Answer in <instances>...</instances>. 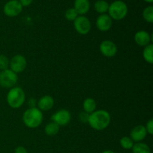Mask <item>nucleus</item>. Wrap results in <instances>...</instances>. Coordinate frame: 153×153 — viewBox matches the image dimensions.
Masks as SVG:
<instances>
[{"mask_svg":"<svg viewBox=\"0 0 153 153\" xmlns=\"http://www.w3.org/2000/svg\"><path fill=\"white\" fill-rule=\"evenodd\" d=\"M14 153H28V151L24 146H19L15 149Z\"/></svg>","mask_w":153,"mask_h":153,"instance_id":"c85d7f7f","label":"nucleus"},{"mask_svg":"<svg viewBox=\"0 0 153 153\" xmlns=\"http://www.w3.org/2000/svg\"><path fill=\"white\" fill-rule=\"evenodd\" d=\"M131 149H132V153H151L149 146L142 142L134 143Z\"/></svg>","mask_w":153,"mask_h":153,"instance_id":"a211bd4d","label":"nucleus"},{"mask_svg":"<svg viewBox=\"0 0 153 153\" xmlns=\"http://www.w3.org/2000/svg\"><path fill=\"white\" fill-rule=\"evenodd\" d=\"M10 60L6 55H0V70H4L9 69Z\"/></svg>","mask_w":153,"mask_h":153,"instance_id":"b1692460","label":"nucleus"},{"mask_svg":"<svg viewBox=\"0 0 153 153\" xmlns=\"http://www.w3.org/2000/svg\"><path fill=\"white\" fill-rule=\"evenodd\" d=\"M60 126L54 122L49 123L45 127V133L48 136H54L57 134L59 131Z\"/></svg>","mask_w":153,"mask_h":153,"instance_id":"aec40b11","label":"nucleus"},{"mask_svg":"<svg viewBox=\"0 0 153 153\" xmlns=\"http://www.w3.org/2000/svg\"><path fill=\"white\" fill-rule=\"evenodd\" d=\"M113 24V19L108 14H100L96 21L97 28L101 31H108L111 29Z\"/></svg>","mask_w":153,"mask_h":153,"instance_id":"9b49d317","label":"nucleus"},{"mask_svg":"<svg viewBox=\"0 0 153 153\" xmlns=\"http://www.w3.org/2000/svg\"><path fill=\"white\" fill-rule=\"evenodd\" d=\"M101 53L107 58L114 57L117 52V47L113 41L109 40H103L100 46Z\"/></svg>","mask_w":153,"mask_h":153,"instance_id":"9d476101","label":"nucleus"},{"mask_svg":"<svg viewBox=\"0 0 153 153\" xmlns=\"http://www.w3.org/2000/svg\"><path fill=\"white\" fill-rule=\"evenodd\" d=\"M143 17L149 23L153 22V7L152 5H149L145 7L143 10Z\"/></svg>","mask_w":153,"mask_h":153,"instance_id":"412c9836","label":"nucleus"},{"mask_svg":"<svg viewBox=\"0 0 153 153\" xmlns=\"http://www.w3.org/2000/svg\"><path fill=\"white\" fill-rule=\"evenodd\" d=\"M109 7V4L105 0H97L94 3V9L100 14H104L108 12Z\"/></svg>","mask_w":153,"mask_h":153,"instance_id":"f3484780","label":"nucleus"},{"mask_svg":"<svg viewBox=\"0 0 153 153\" xmlns=\"http://www.w3.org/2000/svg\"><path fill=\"white\" fill-rule=\"evenodd\" d=\"M152 36L144 30H141V31H137L134 35V41L137 43L138 46H142V47H145V46H148L152 42Z\"/></svg>","mask_w":153,"mask_h":153,"instance_id":"ddd939ff","label":"nucleus"},{"mask_svg":"<svg viewBox=\"0 0 153 153\" xmlns=\"http://www.w3.org/2000/svg\"><path fill=\"white\" fill-rule=\"evenodd\" d=\"M27 66V61L22 55H16L10 59L9 67L10 70L18 74L25 70Z\"/></svg>","mask_w":153,"mask_h":153,"instance_id":"6e6552de","label":"nucleus"},{"mask_svg":"<svg viewBox=\"0 0 153 153\" xmlns=\"http://www.w3.org/2000/svg\"><path fill=\"white\" fill-rule=\"evenodd\" d=\"M19 1L22 7H27L31 5V3L33 2V0H19Z\"/></svg>","mask_w":153,"mask_h":153,"instance_id":"cd10ccee","label":"nucleus"},{"mask_svg":"<svg viewBox=\"0 0 153 153\" xmlns=\"http://www.w3.org/2000/svg\"><path fill=\"white\" fill-rule=\"evenodd\" d=\"M54 99L51 96L45 95L37 101V108L41 111H47L52 108L54 106Z\"/></svg>","mask_w":153,"mask_h":153,"instance_id":"4468645a","label":"nucleus"},{"mask_svg":"<svg viewBox=\"0 0 153 153\" xmlns=\"http://www.w3.org/2000/svg\"><path fill=\"white\" fill-rule=\"evenodd\" d=\"M145 128H146V131H147V134H149L152 135L153 134V120L152 119H150L147 123H146Z\"/></svg>","mask_w":153,"mask_h":153,"instance_id":"a878e982","label":"nucleus"},{"mask_svg":"<svg viewBox=\"0 0 153 153\" xmlns=\"http://www.w3.org/2000/svg\"><path fill=\"white\" fill-rule=\"evenodd\" d=\"M146 135H147V131L144 126L143 125L136 126L131 129L130 133V137L135 143L141 142L146 138Z\"/></svg>","mask_w":153,"mask_h":153,"instance_id":"f8f14e48","label":"nucleus"},{"mask_svg":"<svg viewBox=\"0 0 153 153\" xmlns=\"http://www.w3.org/2000/svg\"><path fill=\"white\" fill-rule=\"evenodd\" d=\"M84 111L91 114L94 111H95L97 108V102L93 98L85 99L83 102Z\"/></svg>","mask_w":153,"mask_h":153,"instance_id":"dca6fc26","label":"nucleus"},{"mask_svg":"<svg viewBox=\"0 0 153 153\" xmlns=\"http://www.w3.org/2000/svg\"><path fill=\"white\" fill-rule=\"evenodd\" d=\"M120 144L121 147L125 149H131L134 144V142L131 140V138L128 136L123 137L120 140Z\"/></svg>","mask_w":153,"mask_h":153,"instance_id":"4be33fe9","label":"nucleus"},{"mask_svg":"<svg viewBox=\"0 0 153 153\" xmlns=\"http://www.w3.org/2000/svg\"><path fill=\"white\" fill-rule=\"evenodd\" d=\"M73 8L79 15H85L90 10L91 3L89 0H75Z\"/></svg>","mask_w":153,"mask_h":153,"instance_id":"2eb2a0df","label":"nucleus"},{"mask_svg":"<svg viewBox=\"0 0 153 153\" xmlns=\"http://www.w3.org/2000/svg\"><path fill=\"white\" fill-rule=\"evenodd\" d=\"M7 102L12 108H19L25 101V94L23 90L19 87L10 88L7 94Z\"/></svg>","mask_w":153,"mask_h":153,"instance_id":"7ed1b4c3","label":"nucleus"},{"mask_svg":"<svg viewBox=\"0 0 153 153\" xmlns=\"http://www.w3.org/2000/svg\"><path fill=\"white\" fill-rule=\"evenodd\" d=\"M51 120L59 126H64L71 120V114L66 109H61L52 115Z\"/></svg>","mask_w":153,"mask_h":153,"instance_id":"1a4fd4ad","label":"nucleus"},{"mask_svg":"<svg viewBox=\"0 0 153 153\" xmlns=\"http://www.w3.org/2000/svg\"><path fill=\"white\" fill-rule=\"evenodd\" d=\"M79 15L73 7L69 8L65 12V18L69 21H74Z\"/></svg>","mask_w":153,"mask_h":153,"instance_id":"5701e85b","label":"nucleus"},{"mask_svg":"<svg viewBox=\"0 0 153 153\" xmlns=\"http://www.w3.org/2000/svg\"><path fill=\"white\" fill-rule=\"evenodd\" d=\"M143 57L145 61L149 64L153 63V45L152 43L145 46L143 51Z\"/></svg>","mask_w":153,"mask_h":153,"instance_id":"6ab92c4d","label":"nucleus"},{"mask_svg":"<svg viewBox=\"0 0 153 153\" xmlns=\"http://www.w3.org/2000/svg\"><path fill=\"white\" fill-rule=\"evenodd\" d=\"M73 25L79 34L85 35L88 34L91 29V23L90 19L84 15H79L74 21Z\"/></svg>","mask_w":153,"mask_h":153,"instance_id":"423d86ee","label":"nucleus"},{"mask_svg":"<svg viewBox=\"0 0 153 153\" xmlns=\"http://www.w3.org/2000/svg\"><path fill=\"white\" fill-rule=\"evenodd\" d=\"M128 6L122 0H117L109 4L108 15L112 19L121 20L128 14Z\"/></svg>","mask_w":153,"mask_h":153,"instance_id":"20e7f679","label":"nucleus"},{"mask_svg":"<svg viewBox=\"0 0 153 153\" xmlns=\"http://www.w3.org/2000/svg\"><path fill=\"white\" fill-rule=\"evenodd\" d=\"M22 6L19 3V0H10L7 1L3 7V12L9 17H14L20 14L22 11Z\"/></svg>","mask_w":153,"mask_h":153,"instance_id":"0eeeda50","label":"nucleus"},{"mask_svg":"<svg viewBox=\"0 0 153 153\" xmlns=\"http://www.w3.org/2000/svg\"><path fill=\"white\" fill-rule=\"evenodd\" d=\"M102 153H115V152L112 150H105V151H103Z\"/></svg>","mask_w":153,"mask_h":153,"instance_id":"c756f323","label":"nucleus"},{"mask_svg":"<svg viewBox=\"0 0 153 153\" xmlns=\"http://www.w3.org/2000/svg\"><path fill=\"white\" fill-rule=\"evenodd\" d=\"M144 1H146V2L147 3H149V4H152L153 2V0H143Z\"/></svg>","mask_w":153,"mask_h":153,"instance_id":"7c9ffc66","label":"nucleus"},{"mask_svg":"<svg viewBox=\"0 0 153 153\" xmlns=\"http://www.w3.org/2000/svg\"><path fill=\"white\" fill-rule=\"evenodd\" d=\"M111 123V115L107 111L98 110L91 113L88 123L91 128L97 131H102L107 128Z\"/></svg>","mask_w":153,"mask_h":153,"instance_id":"f257e3e1","label":"nucleus"},{"mask_svg":"<svg viewBox=\"0 0 153 153\" xmlns=\"http://www.w3.org/2000/svg\"><path fill=\"white\" fill-rule=\"evenodd\" d=\"M28 105L29 106V108H37V101L34 98H31L28 100Z\"/></svg>","mask_w":153,"mask_h":153,"instance_id":"bb28decb","label":"nucleus"},{"mask_svg":"<svg viewBox=\"0 0 153 153\" xmlns=\"http://www.w3.org/2000/svg\"><path fill=\"white\" fill-rule=\"evenodd\" d=\"M18 81L16 73L10 69L0 71V86L4 88H12Z\"/></svg>","mask_w":153,"mask_h":153,"instance_id":"39448f33","label":"nucleus"},{"mask_svg":"<svg viewBox=\"0 0 153 153\" xmlns=\"http://www.w3.org/2000/svg\"><path fill=\"white\" fill-rule=\"evenodd\" d=\"M89 114L86 113L85 111H82L79 113V120L81 123H88V120H89Z\"/></svg>","mask_w":153,"mask_h":153,"instance_id":"393cba45","label":"nucleus"},{"mask_svg":"<svg viewBox=\"0 0 153 153\" xmlns=\"http://www.w3.org/2000/svg\"><path fill=\"white\" fill-rule=\"evenodd\" d=\"M43 115L41 111L37 108H31L25 110L22 115V121L25 126L30 128H35L41 125Z\"/></svg>","mask_w":153,"mask_h":153,"instance_id":"f03ea898","label":"nucleus"}]
</instances>
